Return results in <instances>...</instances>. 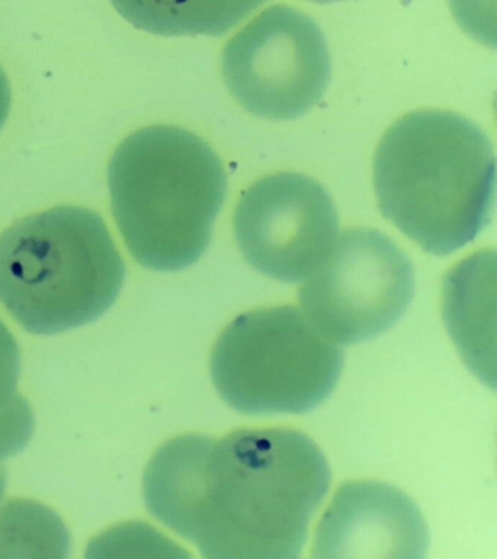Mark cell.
<instances>
[{
	"instance_id": "11",
	"label": "cell",
	"mask_w": 497,
	"mask_h": 559,
	"mask_svg": "<svg viewBox=\"0 0 497 559\" xmlns=\"http://www.w3.org/2000/svg\"><path fill=\"white\" fill-rule=\"evenodd\" d=\"M268 0H111L134 28L161 37L224 35Z\"/></svg>"
},
{
	"instance_id": "7",
	"label": "cell",
	"mask_w": 497,
	"mask_h": 559,
	"mask_svg": "<svg viewBox=\"0 0 497 559\" xmlns=\"http://www.w3.org/2000/svg\"><path fill=\"white\" fill-rule=\"evenodd\" d=\"M222 74L230 94L252 116L295 120L311 111L330 85L329 46L311 16L274 4L229 39Z\"/></svg>"
},
{
	"instance_id": "9",
	"label": "cell",
	"mask_w": 497,
	"mask_h": 559,
	"mask_svg": "<svg viewBox=\"0 0 497 559\" xmlns=\"http://www.w3.org/2000/svg\"><path fill=\"white\" fill-rule=\"evenodd\" d=\"M429 531L416 502L390 484H343L313 539V558L422 559Z\"/></svg>"
},
{
	"instance_id": "10",
	"label": "cell",
	"mask_w": 497,
	"mask_h": 559,
	"mask_svg": "<svg viewBox=\"0 0 497 559\" xmlns=\"http://www.w3.org/2000/svg\"><path fill=\"white\" fill-rule=\"evenodd\" d=\"M495 251H482L449 271L443 283V318L449 334L470 369L486 380L488 352H493Z\"/></svg>"
},
{
	"instance_id": "1",
	"label": "cell",
	"mask_w": 497,
	"mask_h": 559,
	"mask_svg": "<svg viewBox=\"0 0 497 559\" xmlns=\"http://www.w3.org/2000/svg\"><path fill=\"white\" fill-rule=\"evenodd\" d=\"M321 449L286 427L178 436L143 474L150 513L204 558L295 559L329 493Z\"/></svg>"
},
{
	"instance_id": "6",
	"label": "cell",
	"mask_w": 497,
	"mask_h": 559,
	"mask_svg": "<svg viewBox=\"0 0 497 559\" xmlns=\"http://www.w3.org/2000/svg\"><path fill=\"white\" fill-rule=\"evenodd\" d=\"M414 269L394 240L368 227H351L308 275L299 290L312 325L335 344L372 340L394 326L414 296Z\"/></svg>"
},
{
	"instance_id": "13",
	"label": "cell",
	"mask_w": 497,
	"mask_h": 559,
	"mask_svg": "<svg viewBox=\"0 0 497 559\" xmlns=\"http://www.w3.org/2000/svg\"><path fill=\"white\" fill-rule=\"evenodd\" d=\"M33 432L34 427L28 424H0V504L8 484L5 462L27 448Z\"/></svg>"
},
{
	"instance_id": "12",
	"label": "cell",
	"mask_w": 497,
	"mask_h": 559,
	"mask_svg": "<svg viewBox=\"0 0 497 559\" xmlns=\"http://www.w3.org/2000/svg\"><path fill=\"white\" fill-rule=\"evenodd\" d=\"M20 373L19 344L0 321V424L34 418L32 406L19 392Z\"/></svg>"
},
{
	"instance_id": "3",
	"label": "cell",
	"mask_w": 497,
	"mask_h": 559,
	"mask_svg": "<svg viewBox=\"0 0 497 559\" xmlns=\"http://www.w3.org/2000/svg\"><path fill=\"white\" fill-rule=\"evenodd\" d=\"M108 188L117 227L138 264L173 273L206 252L228 178L221 157L198 134L154 126L116 148Z\"/></svg>"
},
{
	"instance_id": "14",
	"label": "cell",
	"mask_w": 497,
	"mask_h": 559,
	"mask_svg": "<svg viewBox=\"0 0 497 559\" xmlns=\"http://www.w3.org/2000/svg\"><path fill=\"white\" fill-rule=\"evenodd\" d=\"M11 111V87L7 74L0 68V129L5 124Z\"/></svg>"
},
{
	"instance_id": "4",
	"label": "cell",
	"mask_w": 497,
	"mask_h": 559,
	"mask_svg": "<svg viewBox=\"0 0 497 559\" xmlns=\"http://www.w3.org/2000/svg\"><path fill=\"white\" fill-rule=\"evenodd\" d=\"M126 265L103 217L63 205L0 235V304L25 331L55 335L115 305Z\"/></svg>"
},
{
	"instance_id": "2",
	"label": "cell",
	"mask_w": 497,
	"mask_h": 559,
	"mask_svg": "<svg viewBox=\"0 0 497 559\" xmlns=\"http://www.w3.org/2000/svg\"><path fill=\"white\" fill-rule=\"evenodd\" d=\"M495 186V148L460 114L410 112L387 130L375 152L382 216L431 255H449L482 234L492 218Z\"/></svg>"
},
{
	"instance_id": "8",
	"label": "cell",
	"mask_w": 497,
	"mask_h": 559,
	"mask_svg": "<svg viewBox=\"0 0 497 559\" xmlns=\"http://www.w3.org/2000/svg\"><path fill=\"white\" fill-rule=\"evenodd\" d=\"M333 199L313 178L269 175L242 192L234 235L248 265L282 283H299L320 264L339 234Z\"/></svg>"
},
{
	"instance_id": "15",
	"label": "cell",
	"mask_w": 497,
	"mask_h": 559,
	"mask_svg": "<svg viewBox=\"0 0 497 559\" xmlns=\"http://www.w3.org/2000/svg\"><path fill=\"white\" fill-rule=\"evenodd\" d=\"M308 2L327 4V3L342 2V0H308Z\"/></svg>"
},
{
	"instance_id": "5",
	"label": "cell",
	"mask_w": 497,
	"mask_h": 559,
	"mask_svg": "<svg viewBox=\"0 0 497 559\" xmlns=\"http://www.w3.org/2000/svg\"><path fill=\"white\" fill-rule=\"evenodd\" d=\"M343 349L294 306L239 314L213 347L211 374L222 400L247 415L305 414L331 395Z\"/></svg>"
}]
</instances>
